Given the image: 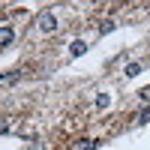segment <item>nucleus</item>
<instances>
[{
	"instance_id": "f257e3e1",
	"label": "nucleus",
	"mask_w": 150,
	"mask_h": 150,
	"mask_svg": "<svg viewBox=\"0 0 150 150\" xmlns=\"http://www.w3.org/2000/svg\"><path fill=\"white\" fill-rule=\"evenodd\" d=\"M39 30L42 33H54L57 30V15H54V12H42V15H39Z\"/></svg>"
},
{
	"instance_id": "f03ea898",
	"label": "nucleus",
	"mask_w": 150,
	"mask_h": 150,
	"mask_svg": "<svg viewBox=\"0 0 150 150\" xmlns=\"http://www.w3.org/2000/svg\"><path fill=\"white\" fill-rule=\"evenodd\" d=\"M15 42V30L12 27H0V48H9Z\"/></svg>"
},
{
	"instance_id": "7ed1b4c3",
	"label": "nucleus",
	"mask_w": 150,
	"mask_h": 150,
	"mask_svg": "<svg viewBox=\"0 0 150 150\" xmlns=\"http://www.w3.org/2000/svg\"><path fill=\"white\" fill-rule=\"evenodd\" d=\"M69 54H72V57H81V54H87V42H84V39H75V42L69 45Z\"/></svg>"
},
{
	"instance_id": "20e7f679",
	"label": "nucleus",
	"mask_w": 150,
	"mask_h": 150,
	"mask_svg": "<svg viewBox=\"0 0 150 150\" xmlns=\"http://www.w3.org/2000/svg\"><path fill=\"white\" fill-rule=\"evenodd\" d=\"M108 105H111V96L108 93H99L96 96V108H108Z\"/></svg>"
},
{
	"instance_id": "39448f33",
	"label": "nucleus",
	"mask_w": 150,
	"mask_h": 150,
	"mask_svg": "<svg viewBox=\"0 0 150 150\" xmlns=\"http://www.w3.org/2000/svg\"><path fill=\"white\" fill-rule=\"evenodd\" d=\"M141 72V63H126V78H135Z\"/></svg>"
},
{
	"instance_id": "423d86ee",
	"label": "nucleus",
	"mask_w": 150,
	"mask_h": 150,
	"mask_svg": "<svg viewBox=\"0 0 150 150\" xmlns=\"http://www.w3.org/2000/svg\"><path fill=\"white\" fill-rule=\"evenodd\" d=\"M99 147V141H81L78 144V150H96Z\"/></svg>"
},
{
	"instance_id": "0eeeda50",
	"label": "nucleus",
	"mask_w": 150,
	"mask_h": 150,
	"mask_svg": "<svg viewBox=\"0 0 150 150\" xmlns=\"http://www.w3.org/2000/svg\"><path fill=\"white\" fill-rule=\"evenodd\" d=\"M111 30H114V21H102L99 24V33H111Z\"/></svg>"
},
{
	"instance_id": "6e6552de",
	"label": "nucleus",
	"mask_w": 150,
	"mask_h": 150,
	"mask_svg": "<svg viewBox=\"0 0 150 150\" xmlns=\"http://www.w3.org/2000/svg\"><path fill=\"white\" fill-rule=\"evenodd\" d=\"M138 123H141V126H144V123H150V108H147V111H141V114H138Z\"/></svg>"
},
{
	"instance_id": "1a4fd4ad",
	"label": "nucleus",
	"mask_w": 150,
	"mask_h": 150,
	"mask_svg": "<svg viewBox=\"0 0 150 150\" xmlns=\"http://www.w3.org/2000/svg\"><path fill=\"white\" fill-rule=\"evenodd\" d=\"M0 135H9V123L6 120H0Z\"/></svg>"
}]
</instances>
